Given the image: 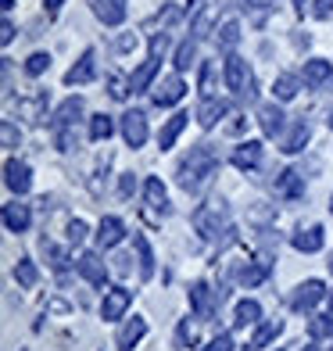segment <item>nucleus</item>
Wrapping results in <instances>:
<instances>
[{"label":"nucleus","mask_w":333,"mask_h":351,"mask_svg":"<svg viewBox=\"0 0 333 351\" xmlns=\"http://www.w3.org/2000/svg\"><path fill=\"white\" fill-rule=\"evenodd\" d=\"M219 151L212 147V143H197V147H190V154L180 162L176 169V183L186 190V194H197V190H204L212 183V176L219 172Z\"/></svg>","instance_id":"obj_1"},{"label":"nucleus","mask_w":333,"mask_h":351,"mask_svg":"<svg viewBox=\"0 0 333 351\" xmlns=\"http://www.w3.org/2000/svg\"><path fill=\"white\" fill-rule=\"evenodd\" d=\"M194 230L204 237V241H226L233 233V222H230V208L222 197H212L194 208Z\"/></svg>","instance_id":"obj_2"},{"label":"nucleus","mask_w":333,"mask_h":351,"mask_svg":"<svg viewBox=\"0 0 333 351\" xmlns=\"http://www.w3.org/2000/svg\"><path fill=\"white\" fill-rule=\"evenodd\" d=\"M165 51H169V36L165 33H154L151 36V58L140 65L136 72H133V93H144L151 83H154V75H158V65H162V58H165Z\"/></svg>","instance_id":"obj_3"},{"label":"nucleus","mask_w":333,"mask_h":351,"mask_svg":"<svg viewBox=\"0 0 333 351\" xmlns=\"http://www.w3.org/2000/svg\"><path fill=\"white\" fill-rule=\"evenodd\" d=\"M190 308H194V315L201 319V323H208V319L215 315V308H219V291H212L204 280L190 283Z\"/></svg>","instance_id":"obj_4"},{"label":"nucleus","mask_w":333,"mask_h":351,"mask_svg":"<svg viewBox=\"0 0 333 351\" xmlns=\"http://www.w3.org/2000/svg\"><path fill=\"white\" fill-rule=\"evenodd\" d=\"M326 294H330V291H326V283H323V280H305V283H297V287H294L291 308H294V312H312Z\"/></svg>","instance_id":"obj_5"},{"label":"nucleus","mask_w":333,"mask_h":351,"mask_svg":"<svg viewBox=\"0 0 333 351\" xmlns=\"http://www.w3.org/2000/svg\"><path fill=\"white\" fill-rule=\"evenodd\" d=\"M222 75H226V86L233 90V93H247V86L255 83V75H251V69H247V61L241 58V54H226V65H222Z\"/></svg>","instance_id":"obj_6"},{"label":"nucleus","mask_w":333,"mask_h":351,"mask_svg":"<svg viewBox=\"0 0 333 351\" xmlns=\"http://www.w3.org/2000/svg\"><path fill=\"white\" fill-rule=\"evenodd\" d=\"M4 183H8L11 194L25 197L29 190H33V169H29L25 162H18V158H8L4 162Z\"/></svg>","instance_id":"obj_7"},{"label":"nucleus","mask_w":333,"mask_h":351,"mask_svg":"<svg viewBox=\"0 0 333 351\" xmlns=\"http://www.w3.org/2000/svg\"><path fill=\"white\" fill-rule=\"evenodd\" d=\"M130 305H133V291H125V287H111V291H104V301H101V319H108V323L125 319Z\"/></svg>","instance_id":"obj_8"},{"label":"nucleus","mask_w":333,"mask_h":351,"mask_svg":"<svg viewBox=\"0 0 333 351\" xmlns=\"http://www.w3.org/2000/svg\"><path fill=\"white\" fill-rule=\"evenodd\" d=\"M273 190H276L280 201H301L305 197V176H301L297 169H283V172H276Z\"/></svg>","instance_id":"obj_9"},{"label":"nucleus","mask_w":333,"mask_h":351,"mask_svg":"<svg viewBox=\"0 0 333 351\" xmlns=\"http://www.w3.org/2000/svg\"><path fill=\"white\" fill-rule=\"evenodd\" d=\"M119 130H122V140L130 143L133 151L144 147V143H147V115H144V111H125Z\"/></svg>","instance_id":"obj_10"},{"label":"nucleus","mask_w":333,"mask_h":351,"mask_svg":"<svg viewBox=\"0 0 333 351\" xmlns=\"http://www.w3.org/2000/svg\"><path fill=\"white\" fill-rule=\"evenodd\" d=\"M75 269H79V276H83L86 283H93V287H104L108 283V265H104V258L97 251H83L75 258Z\"/></svg>","instance_id":"obj_11"},{"label":"nucleus","mask_w":333,"mask_h":351,"mask_svg":"<svg viewBox=\"0 0 333 351\" xmlns=\"http://www.w3.org/2000/svg\"><path fill=\"white\" fill-rule=\"evenodd\" d=\"M144 337H147V319H144V315H133V319H125V323L119 326L115 348H119V351H133Z\"/></svg>","instance_id":"obj_12"},{"label":"nucleus","mask_w":333,"mask_h":351,"mask_svg":"<svg viewBox=\"0 0 333 351\" xmlns=\"http://www.w3.org/2000/svg\"><path fill=\"white\" fill-rule=\"evenodd\" d=\"M269 273H273V254L262 251V254H255V258L241 269V273H236V280H241L244 287H258V283L269 280Z\"/></svg>","instance_id":"obj_13"},{"label":"nucleus","mask_w":333,"mask_h":351,"mask_svg":"<svg viewBox=\"0 0 333 351\" xmlns=\"http://www.w3.org/2000/svg\"><path fill=\"white\" fill-rule=\"evenodd\" d=\"M93 75H97V51H93V47H86L83 58H79L75 65L65 72V83H69V86H83V83H90Z\"/></svg>","instance_id":"obj_14"},{"label":"nucleus","mask_w":333,"mask_h":351,"mask_svg":"<svg viewBox=\"0 0 333 351\" xmlns=\"http://www.w3.org/2000/svg\"><path fill=\"white\" fill-rule=\"evenodd\" d=\"M291 244H294L301 254H315V251H323V244H326V233H323L319 222H312V226H301V230L291 237Z\"/></svg>","instance_id":"obj_15"},{"label":"nucleus","mask_w":333,"mask_h":351,"mask_svg":"<svg viewBox=\"0 0 333 351\" xmlns=\"http://www.w3.org/2000/svg\"><path fill=\"white\" fill-rule=\"evenodd\" d=\"M222 115H230V101H222V97H204L201 108H197V125H201V130H215Z\"/></svg>","instance_id":"obj_16"},{"label":"nucleus","mask_w":333,"mask_h":351,"mask_svg":"<svg viewBox=\"0 0 333 351\" xmlns=\"http://www.w3.org/2000/svg\"><path fill=\"white\" fill-rule=\"evenodd\" d=\"M79 119H83V97H69V101H61V104L54 108V115H51V130L79 125Z\"/></svg>","instance_id":"obj_17"},{"label":"nucleus","mask_w":333,"mask_h":351,"mask_svg":"<svg viewBox=\"0 0 333 351\" xmlns=\"http://www.w3.org/2000/svg\"><path fill=\"white\" fill-rule=\"evenodd\" d=\"M122 241H125V222L119 215H104L97 226V244L108 251V247H119Z\"/></svg>","instance_id":"obj_18"},{"label":"nucleus","mask_w":333,"mask_h":351,"mask_svg":"<svg viewBox=\"0 0 333 351\" xmlns=\"http://www.w3.org/2000/svg\"><path fill=\"white\" fill-rule=\"evenodd\" d=\"M183 93H186L183 79L180 75H169V79H162V83L154 86V104L158 108H172L176 101H183Z\"/></svg>","instance_id":"obj_19"},{"label":"nucleus","mask_w":333,"mask_h":351,"mask_svg":"<svg viewBox=\"0 0 333 351\" xmlns=\"http://www.w3.org/2000/svg\"><path fill=\"white\" fill-rule=\"evenodd\" d=\"M4 226H8V233H25L29 226H33V212H29V204H22V201L4 204Z\"/></svg>","instance_id":"obj_20"},{"label":"nucleus","mask_w":333,"mask_h":351,"mask_svg":"<svg viewBox=\"0 0 333 351\" xmlns=\"http://www.w3.org/2000/svg\"><path fill=\"white\" fill-rule=\"evenodd\" d=\"M230 162H233L236 169H258V165H262V143H258V140H241V143L233 147Z\"/></svg>","instance_id":"obj_21"},{"label":"nucleus","mask_w":333,"mask_h":351,"mask_svg":"<svg viewBox=\"0 0 333 351\" xmlns=\"http://www.w3.org/2000/svg\"><path fill=\"white\" fill-rule=\"evenodd\" d=\"M258 125H262V133L265 136H280L283 133V125H287V115H283V111H280V104L273 101V104H262L258 108Z\"/></svg>","instance_id":"obj_22"},{"label":"nucleus","mask_w":333,"mask_h":351,"mask_svg":"<svg viewBox=\"0 0 333 351\" xmlns=\"http://www.w3.org/2000/svg\"><path fill=\"white\" fill-rule=\"evenodd\" d=\"M18 115L25 122H43L47 119V93L43 90H33L29 97H18Z\"/></svg>","instance_id":"obj_23"},{"label":"nucleus","mask_w":333,"mask_h":351,"mask_svg":"<svg viewBox=\"0 0 333 351\" xmlns=\"http://www.w3.org/2000/svg\"><path fill=\"white\" fill-rule=\"evenodd\" d=\"M90 8H93V14L104 22V25H122V19H125V0H90Z\"/></svg>","instance_id":"obj_24"},{"label":"nucleus","mask_w":333,"mask_h":351,"mask_svg":"<svg viewBox=\"0 0 333 351\" xmlns=\"http://www.w3.org/2000/svg\"><path fill=\"white\" fill-rule=\"evenodd\" d=\"M144 201H147L151 212L169 215V190H165V183L158 180V176H151V180L144 183Z\"/></svg>","instance_id":"obj_25"},{"label":"nucleus","mask_w":333,"mask_h":351,"mask_svg":"<svg viewBox=\"0 0 333 351\" xmlns=\"http://www.w3.org/2000/svg\"><path fill=\"white\" fill-rule=\"evenodd\" d=\"M330 75H333V65H330L326 58H312V61H305V72H301V79H305V86H308V90H319Z\"/></svg>","instance_id":"obj_26"},{"label":"nucleus","mask_w":333,"mask_h":351,"mask_svg":"<svg viewBox=\"0 0 333 351\" xmlns=\"http://www.w3.org/2000/svg\"><path fill=\"white\" fill-rule=\"evenodd\" d=\"M133 251H136V262H140V280H151L154 276V251H151L144 233H133Z\"/></svg>","instance_id":"obj_27"},{"label":"nucleus","mask_w":333,"mask_h":351,"mask_svg":"<svg viewBox=\"0 0 333 351\" xmlns=\"http://www.w3.org/2000/svg\"><path fill=\"white\" fill-rule=\"evenodd\" d=\"M308 136H312V130H308V122L305 119H297L294 125H291V133L283 136V154H297V151H305V143H308Z\"/></svg>","instance_id":"obj_28"},{"label":"nucleus","mask_w":333,"mask_h":351,"mask_svg":"<svg viewBox=\"0 0 333 351\" xmlns=\"http://www.w3.org/2000/svg\"><path fill=\"white\" fill-rule=\"evenodd\" d=\"M283 333V319H265V323L255 330V337H251V348L247 351H262V348H269L276 337Z\"/></svg>","instance_id":"obj_29"},{"label":"nucleus","mask_w":333,"mask_h":351,"mask_svg":"<svg viewBox=\"0 0 333 351\" xmlns=\"http://www.w3.org/2000/svg\"><path fill=\"white\" fill-rule=\"evenodd\" d=\"M186 119H190V115H183V111H176V115H172V119H169V122L162 125V133H158V147H162V151H169L172 143H176V136L183 133Z\"/></svg>","instance_id":"obj_30"},{"label":"nucleus","mask_w":333,"mask_h":351,"mask_svg":"<svg viewBox=\"0 0 333 351\" xmlns=\"http://www.w3.org/2000/svg\"><path fill=\"white\" fill-rule=\"evenodd\" d=\"M215 43H219V51H233V47L241 43V22H236V19L222 22L219 33H215Z\"/></svg>","instance_id":"obj_31"},{"label":"nucleus","mask_w":333,"mask_h":351,"mask_svg":"<svg viewBox=\"0 0 333 351\" xmlns=\"http://www.w3.org/2000/svg\"><path fill=\"white\" fill-rule=\"evenodd\" d=\"M14 280H18V287H25V291H33V287L40 283V269L33 258H18V265H14Z\"/></svg>","instance_id":"obj_32"},{"label":"nucleus","mask_w":333,"mask_h":351,"mask_svg":"<svg viewBox=\"0 0 333 351\" xmlns=\"http://www.w3.org/2000/svg\"><path fill=\"white\" fill-rule=\"evenodd\" d=\"M40 251H43V258L51 262V269H54V273H69V254L61 251L58 244H51V241L43 237V241H40Z\"/></svg>","instance_id":"obj_33"},{"label":"nucleus","mask_w":333,"mask_h":351,"mask_svg":"<svg viewBox=\"0 0 333 351\" xmlns=\"http://www.w3.org/2000/svg\"><path fill=\"white\" fill-rule=\"evenodd\" d=\"M297 75H291V72H283V75H276V83H273V97L276 101H294L297 97Z\"/></svg>","instance_id":"obj_34"},{"label":"nucleus","mask_w":333,"mask_h":351,"mask_svg":"<svg viewBox=\"0 0 333 351\" xmlns=\"http://www.w3.org/2000/svg\"><path fill=\"white\" fill-rule=\"evenodd\" d=\"M308 337L312 341H333V312L308 319Z\"/></svg>","instance_id":"obj_35"},{"label":"nucleus","mask_w":333,"mask_h":351,"mask_svg":"<svg viewBox=\"0 0 333 351\" xmlns=\"http://www.w3.org/2000/svg\"><path fill=\"white\" fill-rule=\"evenodd\" d=\"M111 133H115V119L111 115H93L90 119V140L93 143H108Z\"/></svg>","instance_id":"obj_36"},{"label":"nucleus","mask_w":333,"mask_h":351,"mask_svg":"<svg viewBox=\"0 0 333 351\" xmlns=\"http://www.w3.org/2000/svg\"><path fill=\"white\" fill-rule=\"evenodd\" d=\"M262 319V305L255 298H244L241 305H236V326H251V323H258Z\"/></svg>","instance_id":"obj_37"},{"label":"nucleus","mask_w":333,"mask_h":351,"mask_svg":"<svg viewBox=\"0 0 333 351\" xmlns=\"http://www.w3.org/2000/svg\"><path fill=\"white\" fill-rule=\"evenodd\" d=\"M194 61H197V40H183V43L176 47V61H172V65H176L180 72H186Z\"/></svg>","instance_id":"obj_38"},{"label":"nucleus","mask_w":333,"mask_h":351,"mask_svg":"<svg viewBox=\"0 0 333 351\" xmlns=\"http://www.w3.org/2000/svg\"><path fill=\"white\" fill-rule=\"evenodd\" d=\"M54 143H58V151L72 154V151L79 147V133H75V125H65V130H54Z\"/></svg>","instance_id":"obj_39"},{"label":"nucleus","mask_w":333,"mask_h":351,"mask_svg":"<svg viewBox=\"0 0 333 351\" xmlns=\"http://www.w3.org/2000/svg\"><path fill=\"white\" fill-rule=\"evenodd\" d=\"M194 341H197V330H194V323H190V315H186V319H180V326H176V348L186 351Z\"/></svg>","instance_id":"obj_40"},{"label":"nucleus","mask_w":333,"mask_h":351,"mask_svg":"<svg viewBox=\"0 0 333 351\" xmlns=\"http://www.w3.org/2000/svg\"><path fill=\"white\" fill-rule=\"evenodd\" d=\"M108 93H111V101H125L133 93V83H130V79H122V75H111L108 79Z\"/></svg>","instance_id":"obj_41"},{"label":"nucleus","mask_w":333,"mask_h":351,"mask_svg":"<svg viewBox=\"0 0 333 351\" xmlns=\"http://www.w3.org/2000/svg\"><path fill=\"white\" fill-rule=\"evenodd\" d=\"M215 72H219V65H215V61H204V65H201V93H204V97H215Z\"/></svg>","instance_id":"obj_42"},{"label":"nucleus","mask_w":333,"mask_h":351,"mask_svg":"<svg viewBox=\"0 0 333 351\" xmlns=\"http://www.w3.org/2000/svg\"><path fill=\"white\" fill-rule=\"evenodd\" d=\"M47 69H51V54H47V51L29 54V61H25V72H29V75H43Z\"/></svg>","instance_id":"obj_43"},{"label":"nucleus","mask_w":333,"mask_h":351,"mask_svg":"<svg viewBox=\"0 0 333 351\" xmlns=\"http://www.w3.org/2000/svg\"><path fill=\"white\" fill-rule=\"evenodd\" d=\"M0 143H4V147H18L22 143V133H18V125H14L11 119L0 122Z\"/></svg>","instance_id":"obj_44"},{"label":"nucleus","mask_w":333,"mask_h":351,"mask_svg":"<svg viewBox=\"0 0 333 351\" xmlns=\"http://www.w3.org/2000/svg\"><path fill=\"white\" fill-rule=\"evenodd\" d=\"M276 4H280V0H241V8L255 14V22H262V19H265V11H273Z\"/></svg>","instance_id":"obj_45"},{"label":"nucleus","mask_w":333,"mask_h":351,"mask_svg":"<svg viewBox=\"0 0 333 351\" xmlns=\"http://www.w3.org/2000/svg\"><path fill=\"white\" fill-rule=\"evenodd\" d=\"M208 29H212V14H208V11H201L197 19H194V25H190V33H194L190 40H204V36H208Z\"/></svg>","instance_id":"obj_46"},{"label":"nucleus","mask_w":333,"mask_h":351,"mask_svg":"<svg viewBox=\"0 0 333 351\" xmlns=\"http://www.w3.org/2000/svg\"><path fill=\"white\" fill-rule=\"evenodd\" d=\"M65 233H69V241H72V244H83V241H86V233H90V230H86V222H83V219H72V222H69V230H65Z\"/></svg>","instance_id":"obj_47"},{"label":"nucleus","mask_w":333,"mask_h":351,"mask_svg":"<svg viewBox=\"0 0 333 351\" xmlns=\"http://www.w3.org/2000/svg\"><path fill=\"white\" fill-rule=\"evenodd\" d=\"M201 351H233V337H230V333H219V337L208 348H201Z\"/></svg>","instance_id":"obj_48"},{"label":"nucleus","mask_w":333,"mask_h":351,"mask_svg":"<svg viewBox=\"0 0 333 351\" xmlns=\"http://www.w3.org/2000/svg\"><path fill=\"white\" fill-rule=\"evenodd\" d=\"M133 190H136V180H133V172H125L122 180H119V194L122 197H133Z\"/></svg>","instance_id":"obj_49"},{"label":"nucleus","mask_w":333,"mask_h":351,"mask_svg":"<svg viewBox=\"0 0 333 351\" xmlns=\"http://www.w3.org/2000/svg\"><path fill=\"white\" fill-rule=\"evenodd\" d=\"M315 19H330V14H333V0H315Z\"/></svg>","instance_id":"obj_50"},{"label":"nucleus","mask_w":333,"mask_h":351,"mask_svg":"<svg viewBox=\"0 0 333 351\" xmlns=\"http://www.w3.org/2000/svg\"><path fill=\"white\" fill-rule=\"evenodd\" d=\"M11 40H14V25H11V19H4V25H0V43L8 47Z\"/></svg>","instance_id":"obj_51"},{"label":"nucleus","mask_w":333,"mask_h":351,"mask_svg":"<svg viewBox=\"0 0 333 351\" xmlns=\"http://www.w3.org/2000/svg\"><path fill=\"white\" fill-rule=\"evenodd\" d=\"M61 4H65V0H43V8H47V14H58V11H61Z\"/></svg>","instance_id":"obj_52"},{"label":"nucleus","mask_w":333,"mask_h":351,"mask_svg":"<svg viewBox=\"0 0 333 351\" xmlns=\"http://www.w3.org/2000/svg\"><path fill=\"white\" fill-rule=\"evenodd\" d=\"M130 47H136V36H122L119 40V51H130Z\"/></svg>","instance_id":"obj_53"},{"label":"nucleus","mask_w":333,"mask_h":351,"mask_svg":"<svg viewBox=\"0 0 333 351\" xmlns=\"http://www.w3.org/2000/svg\"><path fill=\"white\" fill-rule=\"evenodd\" d=\"M294 4H297V11H305V0H294Z\"/></svg>","instance_id":"obj_54"},{"label":"nucleus","mask_w":333,"mask_h":351,"mask_svg":"<svg viewBox=\"0 0 333 351\" xmlns=\"http://www.w3.org/2000/svg\"><path fill=\"white\" fill-rule=\"evenodd\" d=\"M326 265H330V273H333V251H330V262H326Z\"/></svg>","instance_id":"obj_55"},{"label":"nucleus","mask_w":333,"mask_h":351,"mask_svg":"<svg viewBox=\"0 0 333 351\" xmlns=\"http://www.w3.org/2000/svg\"><path fill=\"white\" fill-rule=\"evenodd\" d=\"M326 298H330V308H333V291H330V294H326Z\"/></svg>","instance_id":"obj_56"},{"label":"nucleus","mask_w":333,"mask_h":351,"mask_svg":"<svg viewBox=\"0 0 333 351\" xmlns=\"http://www.w3.org/2000/svg\"><path fill=\"white\" fill-rule=\"evenodd\" d=\"M305 351H319V348H305Z\"/></svg>","instance_id":"obj_57"},{"label":"nucleus","mask_w":333,"mask_h":351,"mask_svg":"<svg viewBox=\"0 0 333 351\" xmlns=\"http://www.w3.org/2000/svg\"><path fill=\"white\" fill-rule=\"evenodd\" d=\"M330 212H333V201H330Z\"/></svg>","instance_id":"obj_58"},{"label":"nucleus","mask_w":333,"mask_h":351,"mask_svg":"<svg viewBox=\"0 0 333 351\" xmlns=\"http://www.w3.org/2000/svg\"><path fill=\"white\" fill-rule=\"evenodd\" d=\"M330 351H333V344H330Z\"/></svg>","instance_id":"obj_59"}]
</instances>
